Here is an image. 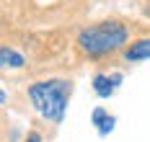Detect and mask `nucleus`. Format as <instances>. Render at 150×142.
Segmentation results:
<instances>
[{
  "instance_id": "1",
  "label": "nucleus",
  "mask_w": 150,
  "mask_h": 142,
  "mask_svg": "<svg viewBox=\"0 0 150 142\" xmlns=\"http://www.w3.org/2000/svg\"><path fill=\"white\" fill-rule=\"evenodd\" d=\"M127 41H129V29L119 21H98L93 26L80 29L78 34V49L91 60L117 54L127 47Z\"/></svg>"
},
{
  "instance_id": "2",
  "label": "nucleus",
  "mask_w": 150,
  "mask_h": 142,
  "mask_svg": "<svg viewBox=\"0 0 150 142\" xmlns=\"http://www.w3.org/2000/svg\"><path fill=\"white\" fill-rule=\"evenodd\" d=\"M73 93V83L62 78H49V80H36L29 85V101L34 111L52 122V124H60L65 119V111H67V101Z\"/></svg>"
},
{
  "instance_id": "3",
  "label": "nucleus",
  "mask_w": 150,
  "mask_h": 142,
  "mask_svg": "<svg viewBox=\"0 0 150 142\" xmlns=\"http://www.w3.org/2000/svg\"><path fill=\"white\" fill-rule=\"evenodd\" d=\"M122 80L124 75L122 72H111V75H106V72H98V75H93V93L98 96V98H111V96L117 93V88L122 85Z\"/></svg>"
},
{
  "instance_id": "4",
  "label": "nucleus",
  "mask_w": 150,
  "mask_h": 142,
  "mask_svg": "<svg viewBox=\"0 0 150 142\" xmlns=\"http://www.w3.org/2000/svg\"><path fill=\"white\" fill-rule=\"evenodd\" d=\"M26 57L11 44H0V70H23Z\"/></svg>"
},
{
  "instance_id": "5",
  "label": "nucleus",
  "mask_w": 150,
  "mask_h": 142,
  "mask_svg": "<svg viewBox=\"0 0 150 142\" xmlns=\"http://www.w3.org/2000/svg\"><path fill=\"white\" fill-rule=\"evenodd\" d=\"M145 60H150V36L137 39L129 47H124V62L135 65V62H145Z\"/></svg>"
},
{
  "instance_id": "6",
  "label": "nucleus",
  "mask_w": 150,
  "mask_h": 142,
  "mask_svg": "<svg viewBox=\"0 0 150 142\" xmlns=\"http://www.w3.org/2000/svg\"><path fill=\"white\" fill-rule=\"evenodd\" d=\"M91 122H93V127L98 129V134L101 137H106V134H111L114 132V124H117V116H111L106 109H93V114H91Z\"/></svg>"
},
{
  "instance_id": "7",
  "label": "nucleus",
  "mask_w": 150,
  "mask_h": 142,
  "mask_svg": "<svg viewBox=\"0 0 150 142\" xmlns=\"http://www.w3.org/2000/svg\"><path fill=\"white\" fill-rule=\"evenodd\" d=\"M26 142H44V137H42L39 132H29V134H26Z\"/></svg>"
},
{
  "instance_id": "8",
  "label": "nucleus",
  "mask_w": 150,
  "mask_h": 142,
  "mask_svg": "<svg viewBox=\"0 0 150 142\" xmlns=\"http://www.w3.org/2000/svg\"><path fill=\"white\" fill-rule=\"evenodd\" d=\"M5 101H8V93H5V91H0V103H5Z\"/></svg>"
}]
</instances>
